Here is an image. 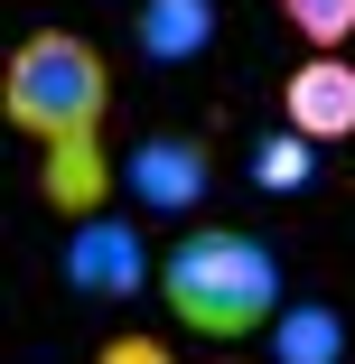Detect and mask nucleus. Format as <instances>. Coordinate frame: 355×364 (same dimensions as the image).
I'll return each mask as SVG.
<instances>
[{"label":"nucleus","instance_id":"nucleus-1","mask_svg":"<svg viewBox=\"0 0 355 364\" xmlns=\"http://www.w3.org/2000/svg\"><path fill=\"white\" fill-rule=\"evenodd\" d=\"M159 289H169V318H178L187 336H216V346H243V336H262L280 309H290L280 252H271L262 234H234V225L187 234V243L169 252Z\"/></svg>","mask_w":355,"mask_h":364},{"label":"nucleus","instance_id":"nucleus-2","mask_svg":"<svg viewBox=\"0 0 355 364\" xmlns=\"http://www.w3.org/2000/svg\"><path fill=\"white\" fill-rule=\"evenodd\" d=\"M0 112H10L38 150H103L112 122V65L75 28H28L0 65Z\"/></svg>","mask_w":355,"mask_h":364},{"label":"nucleus","instance_id":"nucleus-3","mask_svg":"<svg viewBox=\"0 0 355 364\" xmlns=\"http://www.w3.org/2000/svg\"><path fill=\"white\" fill-rule=\"evenodd\" d=\"M56 271H65L75 299L122 309V299L150 289V243H140L131 215H75V234H65V262H56Z\"/></svg>","mask_w":355,"mask_h":364},{"label":"nucleus","instance_id":"nucleus-4","mask_svg":"<svg viewBox=\"0 0 355 364\" xmlns=\"http://www.w3.org/2000/svg\"><path fill=\"white\" fill-rule=\"evenodd\" d=\"M122 187L150 205V215H196L206 187H216V159H206L196 131H150V140L122 159Z\"/></svg>","mask_w":355,"mask_h":364},{"label":"nucleus","instance_id":"nucleus-5","mask_svg":"<svg viewBox=\"0 0 355 364\" xmlns=\"http://www.w3.org/2000/svg\"><path fill=\"white\" fill-rule=\"evenodd\" d=\"M280 122H300L309 140H355V65L337 47H309V65L280 85Z\"/></svg>","mask_w":355,"mask_h":364},{"label":"nucleus","instance_id":"nucleus-6","mask_svg":"<svg viewBox=\"0 0 355 364\" xmlns=\"http://www.w3.org/2000/svg\"><path fill=\"white\" fill-rule=\"evenodd\" d=\"M131 47L150 65H196L216 47V0H140L131 10Z\"/></svg>","mask_w":355,"mask_h":364},{"label":"nucleus","instance_id":"nucleus-7","mask_svg":"<svg viewBox=\"0 0 355 364\" xmlns=\"http://www.w3.org/2000/svg\"><path fill=\"white\" fill-rule=\"evenodd\" d=\"M271 346H280V364H337L346 355V327H337V309H280L271 318Z\"/></svg>","mask_w":355,"mask_h":364},{"label":"nucleus","instance_id":"nucleus-8","mask_svg":"<svg viewBox=\"0 0 355 364\" xmlns=\"http://www.w3.org/2000/svg\"><path fill=\"white\" fill-rule=\"evenodd\" d=\"M309 150H318V140H309L300 122H280V131L262 140V150H253V187H271V196H300V187H309V168H318Z\"/></svg>","mask_w":355,"mask_h":364},{"label":"nucleus","instance_id":"nucleus-9","mask_svg":"<svg viewBox=\"0 0 355 364\" xmlns=\"http://www.w3.org/2000/svg\"><path fill=\"white\" fill-rule=\"evenodd\" d=\"M280 19H290L309 47H346L355 38V0H280Z\"/></svg>","mask_w":355,"mask_h":364},{"label":"nucleus","instance_id":"nucleus-10","mask_svg":"<svg viewBox=\"0 0 355 364\" xmlns=\"http://www.w3.org/2000/svg\"><path fill=\"white\" fill-rule=\"evenodd\" d=\"M94 364H169V346H159V336H112Z\"/></svg>","mask_w":355,"mask_h":364},{"label":"nucleus","instance_id":"nucleus-11","mask_svg":"<svg viewBox=\"0 0 355 364\" xmlns=\"http://www.w3.org/2000/svg\"><path fill=\"white\" fill-rule=\"evenodd\" d=\"M225 364H243V355H225Z\"/></svg>","mask_w":355,"mask_h":364}]
</instances>
